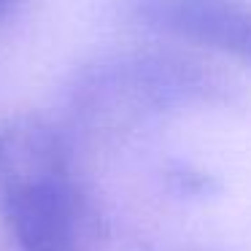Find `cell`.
Returning <instances> with one entry per match:
<instances>
[{
    "label": "cell",
    "mask_w": 251,
    "mask_h": 251,
    "mask_svg": "<svg viewBox=\"0 0 251 251\" xmlns=\"http://www.w3.org/2000/svg\"><path fill=\"white\" fill-rule=\"evenodd\" d=\"M240 87L184 44H146L105 54L76 73L68 92L71 125L87 141L125 138L151 116L184 108H222Z\"/></svg>",
    "instance_id": "1"
},
{
    "label": "cell",
    "mask_w": 251,
    "mask_h": 251,
    "mask_svg": "<svg viewBox=\"0 0 251 251\" xmlns=\"http://www.w3.org/2000/svg\"><path fill=\"white\" fill-rule=\"evenodd\" d=\"M146 30L184 46L216 51L251 68V8L235 0H130Z\"/></svg>",
    "instance_id": "3"
},
{
    "label": "cell",
    "mask_w": 251,
    "mask_h": 251,
    "mask_svg": "<svg viewBox=\"0 0 251 251\" xmlns=\"http://www.w3.org/2000/svg\"><path fill=\"white\" fill-rule=\"evenodd\" d=\"M17 6H19V0H0V27H6V25L14 19Z\"/></svg>",
    "instance_id": "5"
},
{
    "label": "cell",
    "mask_w": 251,
    "mask_h": 251,
    "mask_svg": "<svg viewBox=\"0 0 251 251\" xmlns=\"http://www.w3.org/2000/svg\"><path fill=\"white\" fill-rule=\"evenodd\" d=\"M173 184L178 186L181 192H186V195H205L208 189H211V176L202 173V170L197 168H178L173 173Z\"/></svg>",
    "instance_id": "4"
},
{
    "label": "cell",
    "mask_w": 251,
    "mask_h": 251,
    "mask_svg": "<svg viewBox=\"0 0 251 251\" xmlns=\"http://www.w3.org/2000/svg\"><path fill=\"white\" fill-rule=\"evenodd\" d=\"M0 208L17 251H95L105 235L65 132L38 114L0 125Z\"/></svg>",
    "instance_id": "2"
}]
</instances>
